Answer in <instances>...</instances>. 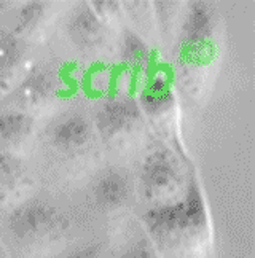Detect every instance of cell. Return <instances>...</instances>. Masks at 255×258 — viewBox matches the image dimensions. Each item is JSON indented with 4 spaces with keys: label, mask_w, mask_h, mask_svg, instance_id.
Returning a JSON list of instances; mask_svg holds the SVG:
<instances>
[{
    "label": "cell",
    "mask_w": 255,
    "mask_h": 258,
    "mask_svg": "<svg viewBox=\"0 0 255 258\" xmlns=\"http://www.w3.org/2000/svg\"><path fill=\"white\" fill-rule=\"evenodd\" d=\"M128 195L126 180L118 174H109L96 186V196L99 203L105 206H116L120 204Z\"/></svg>",
    "instance_id": "52a82bcc"
},
{
    "label": "cell",
    "mask_w": 255,
    "mask_h": 258,
    "mask_svg": "<svg viewBox=\"0 0 255 258\" xmlns=\"http://www.w3.org/2000/svg\"><path fill=\"white\" fill-rule=\"evenodd\" d=\"M147 222L152 233L161 239L179 234L193 226H201L204 223V209L198 191L192 188L188 198L183 203L150 211L147 215Z\"/></svg>",
    "instance_id": "6da1fadb"
},
{
    "label": "cell",
    "mask_w": 255,
    "mask_h": 258,
    "mask_svg": "<svg viewBox=\"0 0 255 258\" xmlns=\"http://www.w3.org/2000/svg\"><path fill=\"white\" fill-rule=\"evenodd\" d=\"M88 137H90V127H88V123L80 116H74L66 123H62L56 129L54 134L56 144L61 145L62 148L80 147L88 141Z\"/></svg>",
    "instance_id": "5b68a950"
},
{
    "label": "cell",
    "mask_w": 255,
    "mask_h": 258,
    "mask_svg": "<svg viewBox=\"0 0 255 258\" xmlns=\"http://www.w3.org/2000/svg\"><path fill=\"white\" fill-rule=\"evenodd\" d=\"M71 34L78 45H93L101 37L99 21L90 12H82L71 24Z\"/></svg>",
    "instance_id": "8992f818"
},
{
    "label": "cell",
    "mask_w": 255,
    "mask_h": 258,
    "mask_svg": "<svg viewBox=\"0 0 255 258\" xmlns=\"http://www.w3.org/2000/svg\"><path fill=\"white\" fill-rule=\"evenodd\" d=\"M59 223L61 218L54 212L53 207L42 203H31L23 206L21 209H18L13 214L12 220H10L13 233L19 237L42 234L59 226Z\"/></svg>",
    "instance_id": "7a4b0ae2"
},
{
    "label": "cell",
    "mask_w": 255,
    "mask_h": 258,
    "mask_svg": "<svg viewBox=\"0 0 255 258\" xmlns=\"http://www.w3.org/2000/svg\"><path fill=\"white\" fill-rule=\"evenodd\" d=\"M29 127L31 120L24 115H0V141H13L21 137L29 131Z\"/></svg>",
    "instance_id": "30bf717a"
},
{
    "label": "cell",
    "mask_w": 255,
    "mask_h": 258,
    "mask_svg": "<svg viewBox=\"0 0 255 258\" xmlns=\"http://www.w3.org/2000/svg\"><path fill=\"white\" fill-rule=\"evenodd\" d=\"M211 34V15L203 4H193L190 18L185 27V35L190 42H203Z\"/></svg>",
    "instance_id": "ba28073f"
},
{
    "label": "cell",
    "mask_w": 255,
    "mask_h": 258,
    "mask_svg": "<svg viewBox=\"0 0 255 258\" xmlns=\"http://www.w3.org/2000/svg\"><path fill=\"white\" fill-rule=\"evenodd\" d=\"M123 258H152V255L144 245H139V247H136V249H133L131 252H128Z\"/></svg>",
    "instance_id": "7c38bea8"
},
{
    "label": "cell",
    "mask_w": 255,
    "mask_h": 258,
    "mask_svg": "<svg viewBox=\"0 0 255 258\" xmlns=\"http://www.w3.org/2000/svg\"><path fill=\"white\" fill-rule=\"evenodd\" d=\"M142 180L149 193H156L169 188L177 180V174L166 153H155L147 160L144 171H142Z\"/></svg>",
    "instance_id": "3957f363"
},
{
    "label": "cell",
    "mask_w": 255,
    "mask_h": 258,
    "mask_svg": "<svg viewBox=\"0 0 255 258\" xmlns=\"http://www.w3.org/2000/svg\"><path fill=\"white\" fill-rule=\"evenodd\" d=\"M144 107L149 110L150 113H156V112H161L164 110L166 107L169 105L171 102V93H169V88L166 85L164 80H155L149 89L145 91L144 97Z\"/></svg>",
    "instance_id": "9c48e42d"
},
{
    "label": "cell",
    "mask_w": 255,
    "mask_h": 258,
    "mask_svg": "<svg viewBox=\"0 0 255 258\" xmlns=\"http://www.w3.org/2000/svg\"><path fill=\"white\" fill-rule=\"evenodd\" d=\"M147 56V48L145 45L133 34H126L124 37V59L133 64H142L145 62Z\"/></svg>",
    "instance_id": "8fae6325"
},
{
    "label": "cell",
    "mask_w": 255,
    "mask_h": 258,
    "mask_svg": "<svg viewBox=\"0 0 255 258\" xmlns=\"http://www.w3.org/2000/svg\"><path fill=\"white\" fill-rule=\"evenodd\" d=\"M136 118L137 107L133 101H112L105 104L99 112V127L105 134H113L130 126Z\"/></svg>",
    "instance_id": "277c9868"
},
{
    "label": "cell",
    "mask_w": 255,
    "mask_h": 258,
    "mask_svg": "<svg viewBox=\"0 0 255 258\" xmlns=\"http://www.w3.org/2000/svg\"><path fill=\"white\" fill-rule=\"evenodd\" d=\"M72 258H94V249H91V250H85V252L78 253V255H75V256H72Z\"/></svg>",
    "instance_id": "4fadbf2b"
}]
</instances>
